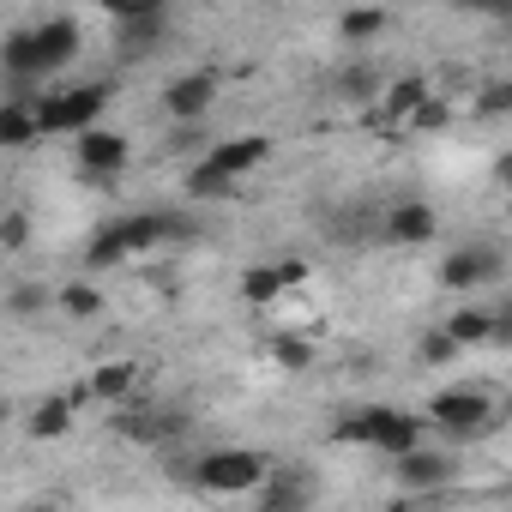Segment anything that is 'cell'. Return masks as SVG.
Returning a JSON list of instances; mask_svg holds the SVG:
<instances>
[{
    "label": "cell",
    "instance_id": "6da1fadb",
    "mask_svg": "<svg viewBox=\"0 0 512 512\" xmlns=\"http://www.w3.org/2000/svg\"><path fill=\"white\" fill-rule=\"evenodd\" d=\"M187 229H193V223H187V217H175V211H133V217H115V223H103V229L91 235L85 260L103 272V266H121L127 253L163 247V241H175V235H187Z\"/></svg>",
    "mask_w": 512,
    "mask_h": 512
},
{
    "label": "cell",
    "instance_id": "7a4b0ae2",
    "mask_svg": "<svg viewBox=\"0 0 512 512\" xmlns=\"http://www.w3.org/2000/svg\"><path fill=\"white\" fill-rule=\"evenodd\" d=\"M338 440H362V446H380L386 458H404V452L422 446V416L392 410V404H368V410L338 422Z\"/></svg>",
    "mask_w": 512,
    "mask_h": 512
},
{
    "label": "cell",
    "instance_id": "3957f363",
    "mask_svg": "<svg viewBox=\"0 0 512 512\" xmlns=\"http://www.w3.org/2000/svg\"><path fill=\"white\" fill-rule=\"evenodd\" d=\"M187 476H193V488H205V494H253V488L266 482V458L247 452V446H217V452H205Z\"/></svg>",
    "mask_w": 512,
    "mask_h": 512
},
{
    "label": "cell",
    "instance_id": "277c9868",
    "mask_svg": "<svg viewBox=\"0 0 512 512\" xmlns=\"http://www.w3.org/2000/svg\"><path fill=\"white\" fill-rule=\"evenodd\" d=\"M109 85L91 79V85H73V91H55V97H37V133H91L97 115L109 109Z\"/></svg>",
    "mask_w": 512,
    "mask_h": 512
},
{
    "label": "cell",
    "instance_id": "5b68a950",
    "mask_svg": "<svg viewBox=\"0 0 512 512\" xmlns=\"http://www.w3.org/2000/svg\"><path fill=\"white\" fill-rule=\"evenodd\" d=\"M428 422H434L446 440H482L488 422H494V398H488L482 386H446V392H434Z\"/></svg>",
    "mask_w": 512,
    "mask_h": 512
},
{
    "label": "cell",
    "instance_id": "8992f818",
    "mask_svg": "<svg viewBox=\"0 0 512 512\" xmlns=\"http://www.w3.org/2000/svg\"><path fill=\"white\" fill-rule=\"evenodd\" d=\"M109 19H115L121 55H151L169 31V7H157V0H115Z\"/></svg>",
    "mask_w": 512,
    "mask_h": 512
},
{
    "label": "cell",
    "instance_id": "52a82bcc",
    "mask_svg": "<svg viewBox=\"0 0 512 512\" xmlns=\"http://www.w3.org/2000/svg\"><path fill=\"white\" fill-rule=\"evenodd\" d=\"M494 278H500V253L482 247V241H470V247H458V253H446V260H440V284L446 290H482Z\"/></svg>",
    "mask_w": 512,
    "mask_h": 512
},
{
    "label": "cell",
    "instance_id": "ba28073f",
    "mask_svg": "<svg viewBox=\"0 0 512 512\" xmlns=\"http://www.w3.org/2000/svg\"><path fill=\"white\" fill-rule=\"evenodd\" d=\"M266 157H272V139H266V133H235V139H217V145H211V151H205L199 163H211L217 175L241 181L247 169H260Z\"/></svg>",
    "mask_w": 512,
    "mask_h": 512
},
{
    "label": "cell",
    "instance_id": "9c48e42d",
    "mask_svg": "<svg viewBox=\"0 0 512 512\" xmlns=\"http://www.w3.org/2000/svg\"><path fill=\"white\" fill-rule=\"evenodd\" d=\"M211 103H217V73H181V79H169V91H163V109H169L175 127H193Z\"/></svg>",
    "mask_w": 512,
    "mask_h": 512
},
{
    "label": "cell",
    "instance_id": "30bf717a",
    "mask_svg": "<svg viewBox=\"0 0 512 512\" xmlns=\"http://www.w3.org/2000/svg\"><path fill=\"white\" fill-rule=\"evenodd\" d=\"M127 157H133V145H127L121 133H109V127L79 133V169H85L91 181H115V175L127 169Z\"/></svg>",
    "mask_w": 512,
    "mask_h": 512
},
{
    "label": "cell",
    "instance_id": "8fae6325",
    "mask_svg": "<svg viewBox=\"0 0 512 512\" xmlns=\"http://www.w3.org/2000/svg\"><path fill=\"white\" fill-rule=\"evenodd\" d=\"M398 464V482L410 488V494H428V488H446L452 476H458V464H452V452H440V446H416V452H404V458H392Z\"/></svg>",
    "mask_w": 512,
    "mask_h": 512
},
{
    "label": "cell",
    "instance_id": "7c38bea8",
    "mask_svg": "<svg viewBox=\"0 0 512 512\" xmlns=\"http://www.w3.org/2000/svg\"><path fill=\"white\" fill-rule=\"evenodd\" d=\"M434 229H440V217H434V205H422V199L392 205L386 223H380V235H386L392 247H422V241H434Z\"/></svg>",
    "mask_w": 512,
    "mask_h": 512
},
{
    "label": "cell",
    "instance_id": "4fadbf2b",
    "mask_svg": "<svg viewBox=\"0 0 512 512\" xmlns=\"http://www.w3.org/2000/svg\"><path fill=\"white\" fill-rule=\"evenodd\" d=\"M37 97L43 91H31V85H13V97L0 103V145H37L43 133H37Z\"/></svg>",
    "mask_w": 512,
    "mask_h": 512
},
{
    "label": "cell",
    "instance_id": "5bb4252c",
    "mask_svg": "<svg viewBox=\"0 0 512 512\" xmlns=\"http://www.w3.org/2000/svg\"><path fill=\"white\" fill-rule=\"evenodd\" d=\"M31 43H37L43 73H61L79 55V19H43V25H31Z\"/></svg>",
    "mask_w": 512,
    "mask_h": 512
},
{
    "label": "cell",
    "instance_id": "9a60e30c",
    "mask_svg": "<svg viewBox=\"0 0 512 512\" xmlns=\"http://www.w3.org/2000/svg\"><path fill=\"white\" fill-rule=\"evenodd\" d=\"M253 494H260V512H308L314 506L308 476H296V470H266V482Z\"/></svg>",
    "mask_w": 512,
    "mask_h": 512
},
{
    "label": "cell",
    "instance_id": "2e32d148",
    "mask_svg": "<svg viewBox=\"0 0 512 512\" xmlns=\"http://www.w3.org/2000/svg\"><path fill=\"white\" fill-rule=\"evenodd\" d=\"M0 67H7V79H13V85H31V91H37V79H43V61H37L31 25L7 31V43H0Z\"/></svg>",
    "mask_w": 512,
    "mask_h": 512
},
{
    "label": "cell",
    "instance_id": "e0dca14e",
    "mask_svg": "<svg viewBox=\"0 0 512 512\" xmlns=\"http://www.w3.org/2000/svg\"><path fill=\"white\" fill-rule=\"evenodd\" d=\"M73 416H79V410H73L61 392H55V398H37V404L25 410V434H31V440H67V434H73Z\"/></svg>",
    "mask_w": 512,
    "mask_h": 512
},
{
    "label": "cell",
    "instance_id": "ac0fdd59",
    "mask_svg": "<svg viewBox=\"0 0 512 512\" xmlns=\"http://www.w3.org/2000/svg\"><path fill=\"white\" fill-rule=\"evenodd\" d=\"M85 386H91V398H103V404H127L133 386H139V362H103Z\"/></svg>",
    "mask_w": 512,
    "mask_h": 512
},
{
    "label": "cell",
    "instance_id": "d6986e66",
    "mask_svg": "<svg viewBox=\"0 0 512 512\" xmlns=\"http://www.w3.org/2000/svg\"><path fill=\"white\" fill-rule=\"evenodd\" d=\"M440 332H446L458 350H476V344H494V314H488V308H458Z\"/></svg>",
    "mask_w": 512,
    "mask_h": 512
},
{
    "label": "cell",
    "instance_id": "ffe728a7",
    "mask_svg": "<svg viewBox=\"0 0 512 512\" xmlns=\"http://www.w3.org/2000/svg\"><path fill=\"white\" fill-rule=\"evenodd\" d=\"M380 31H386V13H380V7H350V13H338V37H344L350 49L374 43Z\"/></svg>",
    "mask_w": 512,
    "mask_h": 512
},
{
    "label": "cell",
    "instance_id": "44dd1931",
    "mask_svg": "<svg viewBox=\"0 0 512 512\" xmlns=\"http://www.w3.org/2000/svg\"><path fill=\"white\" fill-rule=\"evenodd\" d=\"M266 350H272V362H278V368H290V374L314 368V356H320L302 332H272V338H266Z\"/></svg>",
    "mask_w": 512,
    "mask_h": 512
},
{
    "label": "cell",
    "instance_id": "7402d4cb",
    "mask_svg": "<svg viewBox=\"0 0 512 512\" xmlns=\"http://www.w3.org/2000/svg\"><path fill=\"white\" fill-rule=\"evenodd\" d=\"M121 440H139V446H151V440H163V434H181V416H151V410H133V416H121V428H115Z\"/></svg>",
    "mask_w": 512,
    "mask_h": 512
},
{
    "label": "cell",
    "instance_id": "603a6c76",
    "mask_svg": "<svg viewBox=\"0 0 512 512\" xmlns=\"http://www.w3.org/2000/svg\"><path fill=\"white\" fill-rule=\"evenodd\" d=\"M55 308L73 314V320H97V314H103V290H97V284H61V290H55Z\"/></svg>",
    "mask_w": 512,
    "mask_h": 512
},
{
    "label": "cell",
    "instance_id": "cb8c5ba5",
    "mask_svg": "<svg viewBox=\"0 0 512 512\" xmlns=\"http://www.w3.org/2000/svg\"><path fill=\"white\" fill-rule=\"evenodd\" d=\"M241 296H247V302H278V296H284L278 266H247V272H241Z\"/></svg>",
    "mask_w": 512,
    "mask_h": 512
},
{
    "label": "cell",
    "instance_id": "d4e9b609",
    "mask_svg": "<svg viewBox=\"0 0 512 512\" xmlns=\"http://www.w3.org/2000/svg\"><path fill=\"white\" fill-rule=\"evenodd\" d=\"M187 193H193V199H223V193H235V181L217 175L211 163H193V169H187Z\"/></svg>",
    "mask_w": 512,
    "mask_h": 512
},
{
    "label": "cell",
    "instance_id": "484cf974",
    "mask_svg": "<svg viewBox=\"0 0 512 512\" xmlns=\"http://www.w3.org/2000/svg\"><path fill=\"white\" fill-rule=\"evenodd\" d=\"M428 97H434V91H428L422 79H398V85L386 91V109H392V115H410V109H422Z\"/></svg>",
    "mask_w": 512,
    "mask_h": 512
},
{
    "label": "cell",
    "instance_id": "4316f807",
    "mask_svg": "<svg viewBox=\"0 0 512 512\" xmlns=\"http://www.w3.org/2000/svg\"><path fill=\"white\" fill-rule=\"evenodd\" d=\"M404 121H410V133H440V127L452 121V109H446V97H428V103H422V109H410Z\"/></svg>",
    "mask_w": 512,
    "mask_h": 512
},
{
    "label": "cell",
    "instance_id": "83f0119b",
    "mask_svg": "<svg viewBox=\"0 0 512 512\" xmlns=\"http://www.w3.org/2000/svg\"><path fill=\"white\" fill-rule=\"evenodd\" d=\"M49 302H55V290H49V284H19V290H13V314H19V320L43 314Z\"/></svg>",
    "mask_w": 512,
    "mask_h": 512
},
{
    "label": "cell",
    "instance_id": "f1b7e54d",
    "mask_svg": "<svg viewBox=\"0 0 512 512\" xmlns=\"http://www.w3.org/2000/svg\"><path fill=\"white\" fill-rule=\"evenodd\" d=\"M25 241H31V217H25V211H7V217H0V247L19 253Z\"/></svg>",
    "mask_w": 512,
    "mask_h": 512
},
{
    "label": "cell",
    "instance_id": "f546056e",
    "mask_svg": "<svg viewBox=\"0 0 512 512\" xmlns=\"http://www.w3.org/2000/svg\"><path fill=\"white\" fill-rule=\"evenodd\" d=\"M452 356H458V344H452L446 332H428V338H422V362H428V368H446Z\"/></svg>",
    "mask_w": 512,
    "mask_h": 512
},
{
    "label": "cell",
    "instance_id": "4dcf8cb0",
    "mask_svg": "<svg viewBox=\"0 0 512 512\" xmlns=\"http://www.w3.org/2000/svg\"><path fill=\"white\" fill-rule=\"evenodd\" d=\"M344 91H350L356 103H362V97H374V91H380V79H374V67H350V73H344Z\"/></svg>",
    "mask_w": 512,
    "mask_h": 512
},
{
    "label": "cell",
    "instance_id": "1f68e13d",
    "mask_svg": "<svg viewBox=\"0 0 512 512\" xmlns=\"http://www.w3.org/2000/svg\"><path fill=\"white\" fill-rule=\"evenodd\" d=\"M506 103H512V85H488V91H482V109H488V115H506Z\"/></svg>",
    "mask_w": 512,
    "mask_h": 512
},
{
    "label": "cell",
    "instance_id": "d6a6232c",
    "mask_svg": "<svg viewBox=\"0 0 512 512\" xmlns=\"http://www.w3.org/2000/svg\"><path fill=\"white\" fill-rule=\"evenodd\" d=\"M278 278H284V290H290V284H302V278H308V266H302V260H284V266H278Z\"/></svg>",
    "mask_w": 512,
    "mask_h": 512
},
{
    "label": "cell",
    "instance_id": "836d02e7",
    "mask_svg": "<svg viewBox=\"0 0 512 512\" xmlns=\"http://www.w3.org/2000/svg\"><path fill=\"white\" fill-rule=\"evenodd\" d=\"M7 422H13V404H7V398H0V428H7Z\"/></svg>",
    "mask_w": 512,
    "mask_h": 512
},
{
    "label": "cell",
    "instance_id": "e575fe53",
    "mask_svg": "<svg viewBox=\"0 0 512 512\" xmlns=\"http://www.w3.org/2000/svg\"><path fill=\"white\" fill-rule=\"evenodd\" d=\"M25 512H55V506H49V500H37V506H25Z\"/></svg>",
    "mask_w": 512,
    "mask_h": 512
}]
</instances>
